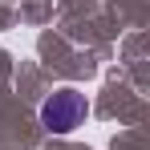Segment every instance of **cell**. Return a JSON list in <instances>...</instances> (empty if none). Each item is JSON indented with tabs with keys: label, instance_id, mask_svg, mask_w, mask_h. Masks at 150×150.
<instances>
[{
	"label": "cell",
	"instance_id": "6da1fadb",
	"mask_svg": "<svg viewBox=\"0 0 150 150\" xmlns=\"http://www.w3.org/2000/svg\"><path fill=\"white\" fill-rule=\"evenodd\" d=\"M85 114H89L85 93H77V89H57V93L41 105V126H45L49 134H69V130H77V126L85 122Z\"/></svg>",
	"mask_w": 150,
	"mask_h": 150
}]
</instances>
